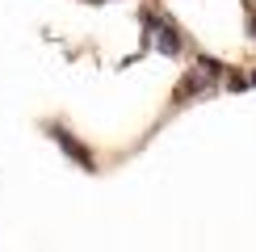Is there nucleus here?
Listing matches in <instances>:
<instances>
[{
  "label": "nucleus",
  "mask_w": 256,
  "mask_h": 252,
  "mask_svg": "<svg viewBox=\"0 0 256 252\" xmlns=\"http://www.w3.org/2000/svg\"><path fill=\"white\" fill-rule=\"evenodd\" d=\"M143 46H156L164 59H176L180 50H185V42H180L176 26H172L164 13H156V8H143Z\"/></svg>",
  "instance_id": "nucleus-1"
},
{
  "label": "nucleus",
  "mask_w": 256,
  "mask_h": 252,
  "mask_svg": "<svg viewBox=\"0 0 256 252\" xmlns=\"http://www.w3.org/2000/svg\"><path fill=\"white\" fill-rule=\"evenodd\" d=\"M46 134H50V139L59 143V152L68 156L72 164H80V168H84V172H92V168H97V156H92L88 147H84V143L76 139V134L68 130V126H55V122H50V126H46Z\"/></svg>",
  "instance_id": "nucleus-2"
},
{
  "label": "nucleus",
  "mask_w": 256,
  "mask_h": 252,
  "mask_svg": "<svg viewBox=\"0 0 256 252\" xmlns=\"http://www.w3.org/2000/svg\"><path fill=\"white\" fill-rule=\"evenodd\" d=\"M198 72H202V76H206L210 84H214V80H222V76H227V68H222V63H218L214 55H198Z\"/></svg>",
  "instance_id": "nucleus-3"
},
{
  "label": "nucleus",
  "mask_w": 256,
  "mask_h": 252,
  "mask_svg": "<svg viewBox=\"0 0 256 252\" xmlns=\"http://www.w3.org/2000/svg\"><path fill=\"white\" fill-rule=\"evenodd\" d=\"M248 84H252V88H256V72H252V76H248Z\"/></svg>",
  "instance_id": "nucleus-4"
},
{
  "label": "nucleus",
  "mask_w": 256,
  "mask_h": 252,
  "mask_svg": "<svg viewBox=\"0 0 256 252\" xmlns=\"http://www.w3.org/2000/svg\"><path fill=\"white\" fill-rule=\"evenodd\" d=\"M248 30H252V34H256V17H252V26H248Z\"/></svg>",
  "instance_id": "nucleus-5"
},
{
  "label": "nucleus",
  "mask_w": 256,
  "mask_h": 252,
  "mask_svg": "<svg viewBox=\"0 0 256 252\" xmlns=\"http://www.w3.org/2000/svg\"><path fill=\"white\" fill-rule=\"evenodd\" d=\"M92 4H105V0H92Z\"/></svg>",
  "instance_id": "nucleus-6"
}]
</instances>
